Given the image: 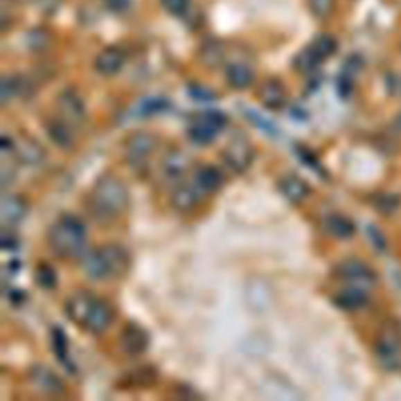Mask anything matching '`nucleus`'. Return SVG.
Returning a JSON list of instances; mask_svg holds the SVG:
<instances>
[{"label":"nucleus","mask_w":401,"mask_h":401,"mask_svg":"<svg viewBox=\"0 0 401 401\" xmlns=\"http://www.w3.org/2000/svg\"><path fill=\"white\" fill-rule=\"evenodd\" d=\"M129 206V190L118 176H103L93 185L88 208L99 224H110L121 217Z\"/></svg>","instance_id":"nucleus-1"},{"label":"nucleus","mask_w":401,"mask_h":401,"mask_svg":"<svg viewBox=\"0 0 401 401\" xmlns=\"http://www.w3.org/2000/svg\"><path fill=\"white\" fill-rule=\"evenodd\" d=\"M64 310L71 321L91 334H103L115 319V312L105 299L83 290L66 299Z\"/></svg>","instance_id":"nucleus-2"},{"label":"nucleus","mask_w":401,"mask_h":401,"mask_svg":"<svg viewBox=\"0 0 401 401\" xmlns=\"http://www.w3.org/2000/svg\"><path fill=\"white\" fill-rule=\"evenodd\" d=\"M130 267L129 251L118 243H107L82 256V268L93 280L123 278Z\"/></svg>","instance_id":"nucleus-3"},{"label":"nucleus","mask_w":401,"mask_h":401,"mask_svg":"<svg viewBox=\"0 0 401 401\" xmlns=\"http://www.w3.org/2000/svg\"><path fill=\"white\" fill-rule=\"evenodd\" d=\"M47 242L60 259H75L85 254L87 227L80 218L64 215L51 226Z\"/></svg>","instance_id":"nucleus-4"},{"label":"nucleus","mask_w":401,"mask_h":401,"mask_svg":"<svg viewBox=\"0 0 401 401\" xmlns=\"http://www.w3.org/2000/svg\"><path fill=\"white\" fill-rule=\"evenodd\" d=\"M159 140L149 132H135L125 141V159H127L132 170L136 172H145L148 170L149 159L157 151Z\"/></svg>","instance_id":"nucleus-5"},{"label":"nucleus","mask_w":401,"mask_h":401,"mask_svg":"<svg viewBox=\"0 0 401 401\" xmlns=\"http://www.w3.org/2000/svg\"><path fill=\"white\" fill-rule=\"evenodd\" d=\"M227 116L223 112L211 110L196 116L188 127L190 140L196 145L206 146L217 139V135L226 127Z\"/></svg>","instance_id":"nucleus-6"},{"label":"nucleus","mask_w":401,"mask_h":401,"mask_svg":"<svg viewBox=\"0 0 401 401\" xmlns=\"http://www.w3.org/2000/svg\"><path fill=\"white\" fill-rule=\"evenodd\" d=\"M224 163L233 172L247 171L254 160V148L247 139L235 136L227 143L223 151Z\"/></svg>","instance_id":"nucleus-7"},{"label":"nucleus","mask_w":401,"mask_h":401,"mask_svg":"<svg viewBox=\"0 0 401 401\" xmlns=\"http://www.w3.org/2000/svg\"><path fill=\"white\" fill-rule=\"evenodd\" d=\"M149 340L151 337H149L148 331L139 323H129L119 334V346H121L124 355L132 357L143 355L148 350Z\"/></svg>","instance_id":"nucleus-8"},{"label":"nucleus","mask_w":401,"mask_h":401,"mask_svg":"<svg viewBox=\"0 0 401 401\" xmlns=\"http://www.w3.org/2000/svg\"><path fill=\"white\" fill-rule=\"evenodd\" d=\"M28 381L39 393L60 395L64 392V382L62 378L46 365H33L28 372Z\"/></svg>","instance_id":"nucleus-9"},{"label":"nucleus","mask_w":401,"mask_h":401,"mask_svg":"<svg viewBox=\"0 0 401 401\" xmlns=\"http://www.w3.org/2000/svg\"><path fill=\"white\" fill-rule=\"evenodd\" d=\"M337 276L345 280L348 285L362 287V289H367L375 280L372 270H370L367 265H364L362 262L357 260L344 262L342 265L337 268Z\"/></svg>","instance_id":"nucleus-10"},{"label":"nucleus","mask_w":401,"mask_h":401,"mask_svg":"<svg viewBox=\"0 0 401 401\" xmlns=\"http://www.w3.org/2000/svg\"><path fill=\"white\" fill-rule=\"evenodd\" d=\"M58 112L62 113V118L71 125L80 124L85 119V105H83L82 99L71 89H66L57 99Z\"/></svg>","instance_id":"nucleus-11"},{"label":"nucleus","mask_w":401,"mask_h":401,"mask_svg":"<svg viewBox=\"0 0 401 401\" xmlns=\"http://www.w3.org/2000/svg\"><path fill=\"white\" fill-rule=\"evenodd\" d=\"M201 191L195 187V184H179L171 193V206L175 211L181 213H188L195 211V207L201 201Z\"/></svg>","instance_id":"nucleus-12"},{"label":"nucleus","mask_w":401,"mask_h":401,"mask_svg":"<svg viewBox=\"0 0 401 401\" xmlns=\"http://www.w3.org/2000/svg\"><path fill=\"white\" fill-rule=\"evenodd\" d=\"M191 159L182 151H172L161 161V175L168 182H179L190 170Z\"/></svg>","instance_id":"nucleus-13"},{"label":"nucleus","mask_w":401,"mask_h":401,"mask_svg":"<svg viewBox=\"0 0 401 401\" xmlns=\"http://www.w3.org/2000/svg\"><path fill=\"white\" fill-rule=\"evenodd\" d=\"M224 182V176L217 166L212 165H204L201 168H197L193 177L195 187L201 191L202 196L212 195L215 191H218L221 188V185Z\"/></svg>","instance_id":"nucleus-14"},{"label":"nucleus","mask_w":401,"mask_h":401,"mask_svg":"<svg viewBox=\"0 0 401 401\" xmlns=\"http://www.w3.org/2000/svg\"><path fill=\"white\" fill-rule=\"evenodd\" d=\"M260 103L270 110H280L287 103V93L283 82L278 79H268L259 88Z\"/></svg>","instance_id":"nucleus-15"},{"label":"nucleus","mask_w":401,"mask_h":401,"mask_svg":"<svg viewBox=\"0 0 401 401\" xmlns=\"http://www.w3.org/2000/svg\"><path fill=\"white\" fill-rule=\"evenodd\" d=\"M27 202L22 196L10 193L2 197V221L5 226H15L26 218Z\"/></svg>","instance_id":"nucleus-16"},{"label":"nucleus","mask_w":401,"mask_h":401,"mask_svg":"<svg viewBox=\"0 0 401 401\" xmlns=\"http://www.w3.org/2000/svg\"><path fill=\"white\" fill-rule=\"evenodd\" d=\"M278 187L280 190V193H283L290 202H293V204L303 202L310 193L309 184L304 181V179L295 175H287L284 177H280Z\"/></svg>","instance_id":"nucleus-17"},{"label":"nucleus","mask_w":401,"mask_h":401,"mask_svg":"<svg viewBox=\"0 0 401 401\" xmlns=\"http://www.w3.org/2000/svg\"><path fill=\"white\" fill-rule=\"evenodd\" d=\"M124 64V53L118 47H107L94 60V68L103 75H115Z\"/></svg>","instance_id":"nucleus-18"},{"label":"nucleus","mask_w":401,"mask_h":401,"mask_svg":"<svg viewBox=\"0 0 401 401\" xmlns=\"http://www.w3.org/2000/svg\"><path fill=\"white\" fill-rule=\"evenodd\" d=\"M157 378L159 373L154 367H140L125 373L119 382H121V387L124 391L125 389H127V391H136V389H146L149 386H154Z\"/></svg>","instance_id":"nucleus-19"},{"label":"nucleus","mask_w":401,"mask_h":401,"mask_svg":"<svg viewBox=\"0 0 401 401\" xmlns=\"http://www.w3.org/2000/svg\"><path fill=\"white\" fill-rule=\"evenodd\" d=\"M13 154H16V157L19 159V161H22L24 165H28V166L39 165L46 157L44 149L41 148L39 143H37L32 139H24L21 141L15 143Z\"/></svg>","instance_id":"nucleus-20"},{"label":"nucleus","mask_w":401,"mask_h":401,"mask_svg":"<svg viewBox=\"0 0 401 401\" xmlns=\"http://www.w3.org/2000/svg\"><path fill=\"white\" fill-rule=\"evenodd\" d=\"M334 301L339 308H342L345 310H357L362 309L365 304L368 303V295L367 289H362V287H353L348 285L345 290H342L339 295L334 298Z\"/></svg>","instance_id":"nucleus-21"},{"label":"nucleus","mask_w":401,"mask_h":401,"mask_svg":"<svg viewBox=\"0 0 401 401\" xmlns=\"http://www.w3.org/2000/svg\"><path fill=\"white\" fill-rule=\"evenodd\" d=\"M46 130H47V135L51 136V140L55 143L57 146L63 149H68L73 146V143H74L73 129H71V124L66 123L63 118L51 119V121L46 125Z\"/></svg>","instance_id":"nucleus-22"},{"label":"nucleus","mask_w":401,"mask_h":401,"mask_svg":"<svg viewBox=\"0 0 401 401\" xmlns=\"http://www.w3.org/2000/svg\"><path fill=\"white\" fill-rule=\"evenodd\" d=\"M226 80L232 88L247 89L254 82V73L243 63H231L226 66Z\"/></svg>","instance_id":"nucleus-23"},{"label":"nucleus","mask_w":401,"mask_h":401,"mask_svg":"<svg viewBox=\"0 0 401 401\" xmlns=\"http://www.w3.org/2000/svg\"><path fill=\"white\" fill-rule=\"evenodd\" d=\"M325 227L332 237L339 240H348L355 233V224L344 215H329L325 220Z\"/></svg>","instance_id":"nucleus-24"},{"label":"nucleus","mask_w":401,"mask_h":401,"mask_svg":"<svg viewBox=\"0 0 401 401\" xmlns=\"http://www.w3.org/2000/svg\"><path fill=\"white\" fill-rule=\"evenodd\" d=\"M308 47L312 51L314 55L319 58V62L321 63L323 60H326L336 53L337 41L334 39L331 35H320V37H317Z\"/></svg>","instance_id":"nucleus-25"},{"label":"nucleus","mask_w":401,"mask_h":401,"mask_svg":"<svg viewBox=\"0 0 401 401\" xmlns=\"http://www.w3.org/2000/svg\"><path fill=\"white\" fill-rule=\"evenodd\" d=\"M52 345H53V350H55L58 361L62 362L66 368L73 370V367H71L69 355H68V339H66V334L62 328H58V326L52 328Z\"/></svg>","instance_id":"nucleus-26"},{"label":"nucleus","mask_w":401,"mask_h":401,"mask_svg":"<svg viewBox=\"0 0 401 401\" xmlns=\"http://www.w3.org/2000/svg\"><path fill=\"white\" fill-rule=\"evenodd\" d=\"M170 103L163 98H151V99H145L143 103L136 107V115L139 116H154L159 115V113H163L168 110Z\"/></svg>","instance_id":"nucleus-27"},{"label":"nucleus","mask_w":401,"mask_h":401,"mask_svg":"<svg viewBox=\"0 0 401 401\" xmlns=\"http://www.w3.org/2000/svg\"><path fill=\"white\" fill-rule=\"evenodd\" d=\"M24 89V82L17 75H3L2 79V104L7 105Z\"/></svg>","instance_id":"nucleus-28"},{"label":"nucleus","mask_w":401,"mask_h":401,"mask_svg":"<svg viewBox=\"0 0 401 401\" xmlns=\"http://www.w3.org/2000/svg\"><path fill=\"white\" fill-rule=\"evenodd\" d=\"M35 283H37L41 289L53 290L57 285V273L51 265L47 263H39L35 270Z\"/></svg>","instance_id":"nucleus-29"},{"label":"nucleus","mask_w":401,"mask_h":401,"mask_svg":"<svg viewBox=\"0 0 401 401\" xmlns=\"http://www.w3.org/2000/svg\"><path fill=\"white\" fill-rule=\"evenodd\" d=\"M319 64L321 63L309 47H304V49L295 57V60H293V68L299 71V73H310V71H314Z\"/></svg>","instance_id":"nucleus-30"},{"label":"nucleus","mask_w":401,"mask_h":401,"mask_svg":"<svg viewBox=\"0 0 401 401\" xmlns=\"http://www.w3.org/2000/svg\"><path fill=\"white\" fill-rule=\"evenodd\" d=\"M201 58L204 62L206 66H211V68H217L221 64L224 58V51L221 47L220 43H208L201 51Z\"/></svg>","instance_id":"nucleus-31"},{"label":"nucleus","mask_w":401,"mask_h":401,"mask_svg":"<svg viewBox=\"0 0 401 401\" xmlns=\"http://www.w3.org/2000/svg\"><path fill=\"white\" fill-rule=\"evenodd\" d=\"M308 3L312 15L320 19H325L334 10V0H308Z\"/></svg>","instance_id":"nucleus-32"},{"label":"nucleus","mask_w":401,"mask_h":401,"mask_svg":"<svg viewBox=\"0 0 401 401\" xmlns=\"http://www.w3.org/2000/svg\"><path fill=\"white\" fill-rule=\"evenodd\" d=\"M247 116L254 124H257V127L262 129L263 132H267V134H270V135H278V127L270 121V119L260 116L259 113L254 112V110H247Z\"/></svg>","instance_id":"nucleus-33"},{"label":"nucleus","mask_w":401,"mask_h":401,"mask_svg":"<svg viewBox=\"0 0 401 401\" xmlns=\"http://www.w3.org/2000/svg\"><path fill=\"white\" fill-rule=\"evenodd\" d=\"M160 3L171 16H182L188 8L190 0H160Z\"/></svg>","instance_id":"nucleus-34"},{"label":"nucleus","mask_w":401,"mask_h":401,"mask_svg":"<svg viewBox=\"0 0 401 401\" xmlns=\"http://www.w3.org/2000/svg\"><path fill=\"white\" fill-rule=\"evenodd\" d=\"M17 244H19V242H17L16 233L13 231L7 229V226H5L3 231H2V248H3V251H7V253L16 251Z\"/></svg>","instance_id":"nucleus-35"},{"label":"nucleus","mask_w":401,"mask_h":401,"mask_svg":"<svg viewBox=\"0 0 401 401\" xmlns=\"http://www.w3.org/2000/svg\"><path fill=\"white\" fill-rule=\"evenodd\" d=\"M298 155H299V159H303L304 161H306V165H309L310 168H315V170H319L320 168V163H319V160L315 159V155L312 152H309L308 149H304V148H298Z\"/></svg>","instance_id":"nucleus-36"},{"label":"nucleus","mask_w":401,"mask_h":401,"mask_svg":"<svg viewBox=\"0 0 401 401\" xmlns=\"http://www.w3.org/2000/svg\"><path fill=\"white\" fill-rule=\"evenodd\" d=\"M190 93L193 98L196 99H201V100H204V103H208V100L213 99L215 98V94H212L211 91H207V89L204 88H201V87H196V88H191L190 89Z\"/></svg>","instance_id":"nucleus-37"},{"label":"nucleus","mask_w":401,"mask_h":401,"mask_svg":"<svg viewBox=\"0 0 401 401\" xmlns=\"http://www.w3.org/2000/svg\"><path fill=\"white\" fill-rule=\"evenodd\" d=\"M105 2L115 11H123L129 7V0H105Z\"/></svg>","instance_id":"nucleus-38"},{"label":"nucleus","mask_w":401,"mask_h":401,"mask_svg":"<svg viewBox=\"0 0 401 401\" xmlns=\"http://www.w3.org/2000/svg\"><path fill=\"white\" fill-rule=\"evenodd\" d=\"M395 125H397V129L401 130V115L397 119H395Z\"/></svg>","instance_id":"nucleus-39"}]
</instances>
